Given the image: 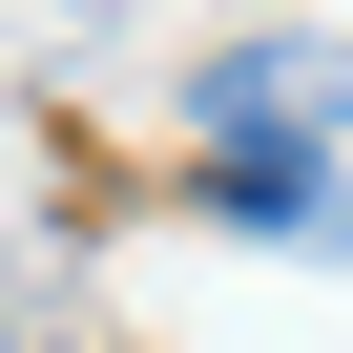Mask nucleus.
I'll return each instance as SVG.
<instances>
[{"label": "nucleus", "instance_id": "nucleus-1", "mask_svg": "<svg viewBox=\"0 0 353 353\" xmlns=\"http://www.w3.org/2000/svg\"><path fill=\"white\" fill-rule=\"evenodd\" d=\"M188 125H208V208L250 250H332V42H229Z\"/></svg>", "mask_w": 353, "mask_h": 353}, {"label": "nucleus", "instance_id": "nucleus-2", "mask_svg": "<svg viewBox=\"0 0 353 353\" xmlns=\"http://www.w3.org/2000/svg\"><path fill=\"white\" fill-rule=\"evenodd\" d=\"M0 353H63V332H21V312H0Z\"/></svg>", "mask_w": 353, "mask_h": 353}]
</instances>
